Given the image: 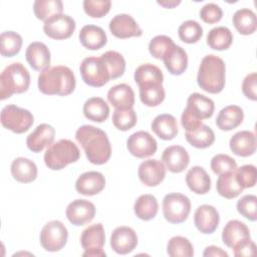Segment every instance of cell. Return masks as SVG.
<instances>
[{"mask_svg":"<svg viewBox=\"0 0 257 257\" xmlns=\"http://www.w3.org/2000/svg\"><path fill=\"white\" fill-rule=\"evenodd\" d=\"M75 139L91 164L103 165L109 160L111 146L107 135L99 127L89 124L81 125L75 133Z\"/></svg>","mask_w":257,"mask_h":257,"instance_id":"1","label":"cell"},{"mask_svg":"<svg viewBox=\"0 0 257 257\" xmlns=\"http://www.w3.org/2000/svg\"><path fill=\"white\" fill-rule=\"evenodd\" d=\"M73 71L64 65L51 66L38 75V89L48 95H68L75 89Z\"/></svg>","mask_w":257,"mask_h":257,"instance_id":"2","label":"cell"},{"mask_svg":"<svg viewBox=\"0 0 257 257\" xmlns=\"http://www.w3.org/2000/svg\"><path fill=\"white\" fill-rule=\"evenodd\" d=\"M226 81L225 62L214 54L206 55L199 66L197 82L199 86L209 93H219L223 90Z\"/></svg>","mask_w":257,"mask_h":257,"instance_id":"3","label":"cell"},{"mask_svg":"<svg viewBox=\"0 0 257 257\" xmlns=\"http://www.w3.org/2000/svg\"><path fill=\"white\" fill-rule=\"evenodd\" d=\"M214 109L215 104L211 98L199 92L190 94L187 99V106L181 116L182 126L186 132L196 130L202 124L203 119L210 118L213 115Z\"/></svg>","mask_w":257,"mask_h":257,"instance_id":"4","label":"cell"},{"mask_svg":"<svg viewBox=\"0 0 257 257\" xmlns=\"http://www.w3.org/2000/svg\"><path fill=\"white\" fill-rule=\"evenodd\" d=\"M30 84V74L20 62H14L4 68L0 75V99L9 98L14 93L27 91Z\"/></svg>","mask_w":257,"mask_h":257,"instance_id":"5","label":"cell"},{"mask_svg":"<svg viewBox=\"0 0 257 257\" xmlns=\"http://www.w3.org/2000/svg\"><path fill=\"white\" fill-rule=\"evenodd\" d=\"M79 158V149L67 139L52 143L44 153V163L48 169L53 171L62 170L69 164L78 161Z\"/></svg>","mask_w":257,"mask_h":257,"instance_id":"6","label":"cell"},{"mask_svg":"<svg viewBox=\"0 0 257 257\" xmlns=\"http://www.w3.org/2000/svg\"><path fill=\"white\" fill-rule=\"evenodd\" d=\"M79 71L82 80L89 86L101 87L111 79L108 67L101 56L85 57L80 63Z\"/></svg>","mask_w":257,"mask_h":257,"instance_id":"7","label":"cell"},{"mask_svg":"<svg viewBox=\"0 0 257 257\" xmlns=\"http://www.w3.org/2000/svg\"><path fill=\"white\" fill-rule=\"evenodd\" d=\"M33 114L28 109L19 107L15 104H8L1 110L2 125L15 134H23L27 132L33 124Z\"/></svg>","mask_w":257,"mask_h":257,"instance_id":"8","label":"cell"},{"mask_svg":"<svg viewBox=\"0 0 257 257\" xmlns=\"http://www.w3.org/2000/svg\"><path fill=\"white\" fill-rule=\"evenodd\" d=\"M191 212L190 199L181 193L167 194L163 200V214L172 224H180L187 220Z\"/></svg>","mask_w":257,"mask_h":257,"instance_id":"9","label":"cell"},{"mask_svg":"<svg viewBox=\"0 0 257 257\" xmlns=\"http://www.w3.org/2000/svg\"><path fill=\"white\" fill-rule=\"evenodd\" d=\"M105 243V234L102 224L96 223L85 228L80 236V244L84 249L83 257H104L102 250Z\"/></svg>","mask_w":257,"mask_h":257,"instance_id":"10","label":"cell"},{"mask_svg":"<svg viewBox=\"0 0 257 257\" xmlns=\"http://www.w3.org/2000/svg\"><path fill=\"white\" fill-rule=\"evenodd\" d=\"M67 238V229L58 220L46 223L40 232V244L44 250L49 252L61 250L65 246Z\"/></svg>","mask_w":257,"mask_h":257,"instance_id":"11","label":"cell"},{"mask_svg":"<svg viewBox=\"0 0 257 257\" xmlns=\"http://www.w3.org/2000/svg\"><path fill=\"white\" fill-rule=\"evenodd\" d=\"M76 24L72 17L67 14H57L48 18L43 24L44 33L55 40H62L69 38L74 30Z\"/></svg>","mask_w":257,"mask_h":257,"instance_id":"12","label":"cell"},{"mask_svg":"<svg viewBox=\"0 0 257 257\" xmlns=\"http://www.w3.org/2000/svg\"><path fill=\"white\" fill-rule=\"evenodd\" d=\"M126 148L134 157L144 159L153 156L157 152L158 144L148 132L139 131L128 137Z\"/></svg>","mask_w":257,"mask_h":257,"instance_id":"13","label":"cell"},{"mask_svg":"<svg viewBox=\"0 0 257 257\" xmlns=\"http://www.w3.org/2000/svg\"><path fill=\"white\" fill-rule=\"evenodd\" d=\"M66 218L74 226H82L92 221L95 216V206L85 199H76L68 204Z\"/></svg>","mask_w":257,"mask_h":257,"instance_id":"14","label":"cell"},{"mask_svg":"<svg viewBox=\"0 0 257 257\" xmlns=\"http://www.w3.org/2000/svg\"><path fill=\"white\" fill-rule=\"evenodd\" d=\"M138 245L136 231L127 226L116 227L110 235V247L117 254H128Z\"/></svg>","mask_w":257,"mask_h":257,"instance_id":"15","label":"cell"},{"mask_svg":"<svg viewBox=\"0 0 257 257\" xmlns=\"http://www.w3.org/2000/svg\"><path fill=\"white\" fill-rule=\"evenodd\" d=\"M109 30L113 36L120 39L130 37H140L143 34V30L138 22L128 14L115 15L108 24Z\"/></svg>","mask_w":257,"mask_h":257,"instance_id":"16","label":"cell"},{"mask_svg":"<svg viewBox=\"0 0 257 257\" xmlns=\"http://www.w3.org/2000/svg\"><path fill=\"white\" fill-rule=\"evenodd\" d=\"M140 181L148 187H156L166 177V167L162 161L150 159L144 161L138 170Z\"/></svg>","mask_w":257,"mask_h":257,"instance_id":"17","label":"cell"},{"mask_svg":"<svg viewBox=\"0 0 257 257\" xmlns=\"http://www.w3.org/2000/svg\"><path fill=\"white\" fill-rule=\"evenodd\" d=\"M220 216L217 209L211 205L199 206L194 214V224L203 234H212L218 228Z\"/></svg>","mask_w":257,"mask_h":257,"instance_id":"18","label":"cell"},{"mask_svg":"<svg viewBox=\"0 0 257 257\" xmlns=\"http://www.w3.org/2000/svg\"><path fill=\"white\" fill-rule=\"evenodd\" d=\"M105 187L104 176L96 171H88L81 174L75 182V190L84 196L99 194Z\"/></svg>","mask_w":257,"mask_h":257,"instance_id":"19","label":"cell"},{"mask_svg":"<svg viewBox=\"0 0 257 257\" xmlns=\"http://www.w3.org/2000/svg\"><path fill=\"white\" fill-rule=\"evenodd\" d=\"M162 162L172 173H182L190 163V157L185 148L170 146L162 154Z\"/></svg>","mask_w":257,"mask_h":257,"instance_id":"20","label":"cell"},{"mask_svg":"<svg viewBox=\"0 0 257 257\" xmlns=\"http://www.w3.org/2000/svg\"><path fill=\"white\" fill-rule=\"evenodd\" d=\"M55 137V130L48 123H40L29 134L26 139L27 148L33 153H40L46 147H49Z\"/></svg>","mask_w":257,"mask_h":257,"instance_id":"21","label":"cell"},{"mask_svg":"<svg viewBox=\"0 0 257 257\" xmlns=\"http://www.w3.org/2000/svg\"><path fill=\"white\" fill-rule=\"evenodd\" d=\"M25 58L34 70L43 71L50 67V51L43 42L35 41L30 43L26 48Z\"/></svg>","mask_w":257,"mask_h":257,"instance_id":"22","label":"cell"},{"mask_svg":"<svg viewBox=\"0 0 257 257\" xmlns=\"http://www.w3.org/2000/svg\"><path fill=\"white\" fill-rule=\"evenodd\" d=\"M107 100L115 109H130L135 104V92L126 83L116 84L109 88Z\"/></svg>","mask_w":257,"mask_h":257,"instance_id":"23","label":"cell"},{"mask_svg":"<svg viewBox=\"0 0 257 257\" xmlns=\"http://www.w3.org/2000/svg\"><path fill=\"white\" fill-rule=\"evenodd\" d=\"M229 146L235 155L244 158L249 157L256 151V137L250 131H241L232 136Z\"/></svg>","mask_w":257,"mask_h":257,"instance_id":"24","label":"cell"},{"mask_svg":"<svg viewBox=\"0 0 257 257\" xmlns=\"http://www.w3.org/2000/svg\"><path fill=\"white\" fill-rule=\"evenodd\" d=\"M79 41L83 47L89 50H97L106 44L107 37L104 30L96 25H84L78 35Z\"/></svg>","mask_w":257,"mask_h":257,"instance_id":"25","label":"cell"},{"mask_svg":"<svg viewBox=\"0 0 257 257\" xmlns=\"http://www.w3.org/2000/svg\"><path fill=\"white\" fill-rule=\"evenodd\" d=\"M10 169L12 177L19 183L28 184L37 178V167L33 161L27 158L19 157L14 159Z\"/></svg>","mask_w":257,"mask_h":257,"instance_id":"26","label":"cell"},{"mask_svg":"<svg viewBox=\"0 0 257 257\" xmlns=\"http://www.w3.org/2000/svg\"><path fill=\"white\" fill-rule=\"evenodd\" d=\"M186 184L193 193L204 195L211 189V178L204 168L194 166L186 175Z\"/></svg>","mask_w":257,"mask_h":257,"instance_id":"27","label":"cell"},{"mask_svg":"<svg viewBox=\"0 0 257 257\" xmlns=\"http://www.w3.org/2000/svg\"><path fill=\"white\" fill-rule=\"evenodd\" d=\"M247 238H250L249 228L239 220H230L222 232L223 243L229 248H233L236 244Z\"/></svg>","mask_w":257,"mask_h":257,"instance_id":"28","label":"cell"},{"mask_svg":"<svg viewBox=\"0 0 257 257\" xmlns=\"http://www.w3.org/2000/svg\"><path fill=\"white\" fill-rule=\"evenodd\" d=\"M152 131L162 140H173L179 133L178 123L174 115L163 113L157 115L151 124Z\"/></svg>","mask_w":257,"mask_h":257,"instance_id":"29","label":"cell"},{"mask_svg":"<svg viewBox=\"0 0 257 257\" xmlns=\"http://www.w3.org/2000/svg\"><path fill=\"white\" fill-rule=\"evenodd\" d=\"M244 118L243 109L238 105H228L220 110L216 118V125L221 131H232L239 126Z\"/></svg>","mask_w":257,"mask_h":257,"instance_id":"30","label":"cell"},{"mask_svg":"<svg viewBox=\"0 0 257 257\" xmlns=\"http://www.w3.org/2000/svg\"><path fill=\"white\" fill-rule=\"evenodd\" d=\"M166 68L173 75H181L188 67V55L185 49L175 44L163 58Z\"/></svg>","mask_w":257,"mask_h":257,"instance_id":"31","label":"cell"},{"mask_svg":"<svg viewBox=\"0 0 257 257\" xmlns=\"http://www.w3.org/2000/svg\"><path fill=\"white\" fill-rule=\"evenodd\" d=\"M83 114L89 120L103 122L109 115V106L103 98L93 96L86 99L84 102Z\"/></svg>","mask_w":257,"mask_h":257,"instance_id":"32","label":"cell"},{"mask_svg":"<svg viewBox=\"0 0 257 257\" xmlns=\"http://www.w3.org/2000/svg\"><path fill=\"white\" fill-rule=\"evenodd\" d=\"M233 25L242 35H249L255 32L257 28V18L253 10L242 8L237 10L232 18Z\"/></svg>","mask_w":257,"mask_h":257,"instance_id":"33","label":"cell"},{"mask_svg":"<svg viewBox=\"0 0 257 257\" xmlns=\"http://www.w3.org/2000/svg\"><path fill=\"white\" fill-rule=\"evenodd\" d=\"M136 216L143 221H150L156 217L159 211L157 198L151 194L140 196L134 205Z\"/></svg>","mask_w":257,"mask_h":257,"instance_id":"34","label":"cell"},{"mask_svg":"<svg viewBox=\"0 0 257 257\" xmlns=\"http://www.w3.org/2000/svg\"><path fill=\"white\" fill-rule=\"evenodd\" d=\"M135 81L140 86L159 83L163 84V71L155 64L145 63L140 65L135 71Z\"/></svg>","mask_w":257,"mask_h":257,"instance_id":"35","label":"cell"},{"mask_svg":"<svg viewBox=\"0 0 257 257\" xmlns=\"http://www.w3.org/2000/svg\"><path fill=\"white\" fill-rule=\"evenodd\" d=\"M216 189L218 194L226 199H234L244 190L236 180L235 171L220 175L217 180Z\"/></svg>","mask_w":257,"mask_h":257,"instance_id":"36","label":"cell"},{"mask_svg":"<svg viewBox=\"0 0 257 257\" xmlns=\"http://www.w3.org/2000/svg\"><path fill=\"white\" fill-rule=\"evenodd\" d=\"M233 42V34L229 28L225 26H217L212 28L207 35V44L214 50H226Z\"/></svg>","mask_w":257,"mask_h":257,"instance_id":"37","label":"cell"},{"mask_svg":"<svg viewBox=\"0 0 257 257\" xmlns=\"http://www.w3.org/2000/svg\"><path fill=\"white\" fill-rule=\"evenodd\" d=\"M185 137L191 146L198 149L209 148L215 142V134L213 130L203 123L194 131L186 132Z\"/></svg>","mask_w":257,"mask_h":257,"instance_id":"38","label":"cell"},{"mask_svg":"<svg viewBox=\"0 0 257 257\" xmlns=\"http://www.w3.org/2000/svg\"><path fill=\"white\" fill-rule=\"evenodd\" d=\"M33 11L37 19L45 22L48 18L61 14L63 4L60 0H36L33 4Z\"/></svg>","mask_w":257,"mask_h":257,"instance_id":"39","label":"cell"},{"mask_svg":"<svg viewBox=\"0 0 257 257\" xmlns=\"http://www.w3.org/2000/svg\"><path fill=\"white\" fill-rule=\"evenodd\" d=\"M22 37L14 31H5L0 35V53L4 57H13L19 53L22 46Z\"/></svg>","mask_w":257,"mask_h":257,"instance_id":"40","label":"cell"},{"mask_svg":"<svg viewBox=\"0 0 257 257\" xmlns=\"http://www.w3.org/2000/svg\"><path fill=\"white\" fill-rule=\"evenodd\" d=\"M141 101L147 106H157L165 99V89L163 84L154 83L140 86Z\"/></svg>","mask_w":257,"mask_h":257,"instance_id":"41","label":"cell"},{"mask_svg":"<svg viewBox=\"0 0 257 257\" xmlns=\"http://www.w3.org/2000/svg\"><path fill=\"white\" fill-rule=\"evenodd\" d=\"M167 253L171 257H192L194 255V248L188 238L174 236L168 242Z\"/></svg>","mask_w":257,"mask_h":257,"instance_id":"42","label":"cell"},{"mask_svg":"<svg viewBox=\"0 0 257 257\" xmlns=\"http://www.w3.org/2000/svg\"><path fill=\"white\" fill-rule=\"evenodd\" d=\"M180 39L185 43H196L203 35V28L201 24L195 20H187L183 22L178 29Z\"/></svg>","mask_w":257,"mask_h":257,"instance_id":"43","label":"cell"},{"mask_svg":"<svg viewBox=\"0 0 257 257\" xmlns=\"http://www.w3.org/2000/svg\"><path fill=\"white\" fill-rule=\"evenodd\" d=\"M100 56L102 57V59L108 67L111 79H115L122 76L125 70V60L119 52L108 50L102 53Z\"/></svg>","mask_w":257,"mask_h":257,"instance_id":"44","label":"cell"},{"mask_svg":"<svg viewBox=\"0 0 257 257\" xmlns=\"http://www.w3.org/2000/svg\"><path fill=\"white\" fill-rule=\"evenodd\" d=\"M137 113L133 108L130 109H114L112 113L113 125L122 132L128 131L137 123Z\"/></svg>","mask_w":257,"mask_h":257,"instance_id":"45","label":"cell"},{"mask_svg":"<svg viewBox=\"0 0 257 257\" xmlns=\"http://www.w3.org/2000/svg\"><path fill=\"white\" fill-rule=\"evenodd\" d=\"M175 45L173 39L167 35H157L149 43V51L156 59H163Z\"/></svg>","mask_w":257,"mask_h":257,"instance_id":"46","label":"cell"},{"mask_svg":"<svg viewBox=\"0 0 257 257\" xmlns=\"http://www.w3.org/2000/svg\"><path fill=\"white\" fill-rule=\"evenodd\" d=\"M237 211L246 219L254 222L257 219V197L244 195L237 202Z\"/></svg>","mask_w":257,"mask_h":257,"instance_id":"47","label":"cell"},{"mask_svg":"<svg viewBox=\"0 0 257 257\" xmlns=\"http://www.w3.org/2000/svg\"><path fill=\"white\" fill-rule=\"evenodd\" d=\"M211 169L216 175H222L228 172H233L237 169L236 161L228 155L218 154L211 160Z\"/></svg>","mask_w":257,"mask_h":257,"instance_id":"48","label":"cell"},{"mask_svg":"<svg viewBox=\"0 0 257 257\" xmlns=\"http://www.w3.org/2000/svg\"><path fill=\"white\" fill-rule=\"evenodd\" d=\"M235 176L238 184L243 188H253L256 185L257 173L253 165H244L235 170Z\"/></svg>","mask_w":257,"mask_h":257,"instance_id":"49","label":"cell"},{"mask_svg":"<svg viewBox=\"0 0 257 257\" xmlns=\"http://www.w3.org/2000/svg\"><path fill=\"white\" fill-rule=\"evenodd\" d=\"M111 2L109 0H84L83 10L92 18H101L110 10Z\"/></svg>","mask_w":257,"mask_h":257,"instance_id":"50","label":"cell"},{"mask_svg":"<svg viewBox=\"0 0 257 257\" xmlns=\"http://www.w3.org/2000/svg\"><path fill=\"white\" fill-rule=\"evenodd\" d=\"M201 19L209 24L219 22L223 17V11L221 7L215 3H207L200 10Z\"/></svg>","mask_w":257,"mask_h":257,"instance_id":"51","label":"cell"},{"mask_svg":"<svg viewBox=\"0 0 257 257\" xmlns=\"http://www.w3.org/2000/svg\"><path fill=\"white\" fill-rule=\"evenodd\" d=\"M242 90L244 95L251 99L256 100L257 99V73L252 72L244 78L242 82Z\"/></svg>","mask_w":257,"mask_h":257,"instance_id":"52","label":"cell"},{"mask_svg":"<svg viewBox=\"0 0 257 257\" xmlns=\"http://www.w3.org/2000/svg\"><path fill=\"white\" fill-rule=\"evenodd\" d=\"M232 249H233L234 255L236 257L254 256L255 253H256L255 243L250 238H247V239L239 242Z\"/></svg>","mask_w":257,"mask_h":257,"instance_id":"53","label":"cell"},{"mask_svg":"<svg viewBox=\"0 0 257 257\" xmlns=\"http://www.w3.org/2000/svg\"><path fill=\"white\" fill-rule=\"evenodd\" d=\"M203 256L204 257H228V253L225 252L224 250H222L220 247L211 245L206 247L205 251L203 252Z\"/></svg>","mask_w":257,"mask_h":257,"instance_id":"54","label":"cell"},{"mask_svg":"<svg viewBox=\"0 0 257 257\" xmlns=\"http://www.w3.org/2000/svg\"><path fill=\"white\" fill-rule=\"evenodd\" d=\"M180 3H181L180 0H178V1H176V0H172V1H168V0H166V1H158V4H160L161 6H163L165 8H174V7L178 6Z\"/></svg>","mask_w":257,"mask_h":257,"instance_id":"55","label":"cell"}]
</instances>
